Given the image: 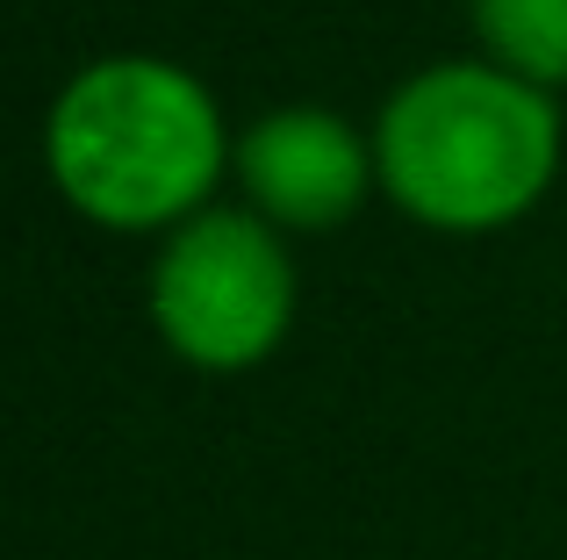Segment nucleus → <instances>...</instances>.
<instances>
[{
  "label": "nucleus",
  "instance_id": "obj_2",
  "mask_svg": "<svg viewBox=\"0 0 567 560\" xmlns=\"http://www.w3.org/2000/svg\"><path fill=\"white\" fill-rule=\"evenodd\" d=\"M367 137L381 201L445 238L525 224L560 180V101L488 58H439L410 72Z\"/></svg>",
  "mask_w": 567,
  "mask_h": 560
},
{
  "label": "nucleus",
  "instance_id": "obj_4",
  "mask_svg": "<svg viewBox=\"0 0 567 560\" xmlns=\"http://www.w3.org/2000/svg\"><path fill=\"white\" fill-rule=\"evenodd\" d=\"M237 201L251 216L295 238V230H338L381 195L374 173V137L352 115L323 108V101H288L266 108L237 129L230 152Z\"/></svg>",
  "mask_w": 567,
  "mask_h": 560
},
{
  "label": "nucleus",
  "instance_id": "obj_5",
  "mask_svg": "<svg viewBox=\"0 0 567 560\" xmlns=\"http://www.w3.org/2000/svg\"><path fill=\"white\" fill-rule=\"evenodd\" d=\"M467 22L496 72L539 94L567 86V0H467Z\"/></svg>",
  "mask_w": 567,
  "mask_h": 560
},
{
  "label": "nucleus",
  "instance_id": "obj_1",
  "mask_svg": "<svg viewBox=\"0 0 567 560\" xmlns=\"http://www.w3.org/2000/svg\"><path fill=\"white\" fill-rule=\"evenodd\" d=\"M237 129L223 123L202 72L158 51L86 58L43 108V173L58 201L94 230L166 238L216 209Z\"/></svg>",
  "mask_w": 567,
  "mask_h": 560
},
{
  "label": "nucleus",
  "instance_id": "obj_3",
  "mask_svg": "<svg viewBox=\"0 0 567 560\" xmlns=\"http://www.w3.org/2000/svg\"><path fill=\"white\" fill-rule=\"evenodd\" d=\"M295 302H302V273L288 238L245 201H216L181 230H166L144 273L158 345L194 374L266 366L295 331Z\"/></svg>",
  "mask_w": 567,
  "mask_h": 560
}]
</instances>
